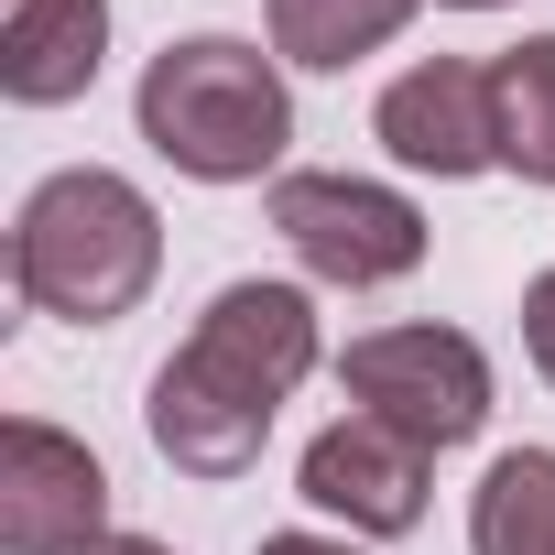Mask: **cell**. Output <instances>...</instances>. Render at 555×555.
Listing matches in <instances>:
<instances>
[{
    "label": "cell",
    "instance_id": "cell-9",
    "mask_svg": "<svg viewBox=\"0 0 555 555\" xmlns=\"http://www.w3.org/2000/svg\"><path fill=\"white\" fill-rule=\"evenodd\" d=\"M142 425H153V447H164L175 468H196V479H240V468L261 457V436H272V403H240L229 382H207V371L175 349V360L153 371Z\"/></svg>",
    "mask_w": 555,
    "mask_h": 555
},
{
    "label": "cell",
    "instance_id": "cell-14",
    "mask_svg": "<svg viewBox=\"0 0 555 555\" xmlns=\"http://www.w3.org/2000/svg\"><path fill=\"white\" fill-rule=\"evenodd\" d=\"M522 349H533V371L555 382V272H533V284H522Z\"/></svg>",
    "mask_w": 555,
    "mask_h": 555
},
{
    "label": "cell",
    "instance_id": "cell-6",
    "mask_svg": "<svg viewBox=\"0 0 555 555\" xmlns=\"http://www.w3.org/2000/svg\"><path fill=\"white\" fill-rule=\"evenodd\" d=\"M185 360L207 382H229L240 403H284L317 371V306L295 284H218L207 317H196V338H185Z\"/></svg>",
    "mask_w": 555,
    "mask_h": 555
},
{
    "label": "cell",
    "instance_id": "cell-17",
    "mask_svg": "<svg viewBox=\"0 0 555 555\" xmlns=\"http://www.w3.org/2000/svg\"><path fill=\"white\" fill-rule=\"evenodd\" d=\"M447 12H501V0H447Z\"/></svg>",
    "mask_w": 555,
    "mask_h": 555
},
{
    "label": "cell",
    "instance_id": "cell-15",
    "mask_svg": "<svg viewBox=\"0 0 555 555\" xmlns=\"http://www.w3.org/2000/svg\"><path fill=\"white\" fill-rule=\"evenodd\" d=\"M261 555H360V544H327V533H261Z\"/></svg>",
    "mask_w": 555,
    "mask_h": 555
},
{
    "label": "cell",
    "instance_id": "cell-12",
    "mask_svg": "<svg viewBox=\"0 0 555 555\" xmlns=\"http://www.w3.org/2000/svg\"><path fill=\"white\" fill-rule=\"evenodd\" d=\"M414 23V0H272V55L284 66H360Z\"/></svg>",
    "mask_w": 555,
    "mask_h": 555
},
{
    "label": "cell",
    "instance_id": "cell-10",
    "mask_svg": "<svg viewBox=\"0 0 555 555\" xmlns=\"http://www.w3.org/2000/svg\"><path fill=\"white\" fill-rule=\"evenodd\" d=\"M99 55H109V0H12V23H0V88L23 109L88 99Z\"/></svg>",
    "mask_w": 555,
    "mask_h": 555
},
{
    "label": "cell",
    "instance_id": "cell-2",
    "mask_svg": "<svg viewBox=\"0 0 555 555\" xmlns=\"http://www.w3.org/2000/svg\"><path fill=\"white\" fill-rule=\"evenodd\" d=\"M142 142L196 175V185H261L295 142V99H284V66L240 34H185L142 66Z\"/></svg>",
    "mask_w": 555,
    "mask_h": 555
},
{
    "label": "cell",
    "instance_id": "cell-16",
    "mask_svg": "<svg viewBox=\"0 0 555 555\" xmlns=\"http://www.w3.org/2000/svg\"><path fill=\"white\" fill-rule=\"evenodd\" d=\"M88 555H175V544H153V533H109V544H88Z\"/></svg>",
    "mask_w": 555,
    "mask_h": 555
},
{
    "label": "cell",
    "instance_id": "cell-13",
    "mask_svg": "<svg viewBox=\"0 0 555 555\" xmlns=\"http://www.w3.org/2000/svg\"><path fill=\"white\" fill-rule=\"evenodd\" d=\"M490 120H501V164L522 185H555V34H533L490 66Z\"/></svg>",
    "mask_w": 555,
    "mask_h": 555
},
{
    "label": "cell",
    "instance_id": "cell-11",
    "mask_svg": "<svg viewBox=\"0 0 555 555\" xmlns=\"http://www.w3.org/2000/svg\"><path fill=\"white\" fill-rule=\"evenodd\" d=\"M468 555H555V447L490 457V479L468 501Z\"/></svg>",
    "mask_w": 555,
    "mask_h": 555
},
{
    "label": "cell",
    "instance_id": "cell-5",
    "mask_svg": "<svg viewBox=\"0 0 555 555\" xmlns=\"http://www.w3.org/2000/svg\"><path fill=\"white\" fill-rule=\"evenodd\" d=\"M88 544H109V468L77 436L12 414L0 425V555H88Z\"/></svg>",
    "mask_w": 555,
    "mask_h": 555
},
{
    "label": "cell",
    "instance_id": "cell-1",
    "mask_svg": "<svg viewBox=\"0 0 555 555\" xmlns=\"http://www.w3.org/2000/svg\"><path fill=\"white\" fill-rule=\"evenodd\" d=\"M164 272V218L131 175L109 164H77V175H44L12 218V284L23 306L66 317V327H109L153 295Z\"/></svg>",
    "mask_w": 555,
    "mask_h": 555
},
{
    "label": "cell",
    "instance_id": "cell-3",
    "mask_svg": "<svg viewBox=\"0 0 555 555\" xmlns=\"http://www.w3.org/2000/svg\"><path fill=\"white\" fill-rule=\"evenodd\" d=\"M338 392H349L371 425L414 436L425 457H447V447H468V436L490 425V360H479V338H457V327H382V338H349Z\"/></svg>",
    "mask_w": 555,
    "mask_h": 555
},
{
    "label": "cell",
    "instance_id": "cell-8",
    "mask_svg": "<svg viewBox=\"0 0 555 555\" xmlns=\"http://www.w3.org/2000/svg\"><path fill=\"white\" fill-rule=\"evenodd\" d=\"M306 501L338 512L349 533H414L425 522V447L371 425V414H338L306 447Z\"/></svg>",
    "mask_w": 555,
    "mask_h": 555
},
{
    "label": "cell",
    "instance_id": "cell-4",
    "mask_svg": "<svg viewBox=\"0 0 555 555\" xmlns=\"http://www.w3.org/2000/svg\"><path fill=\"white\" fill-rule=\"evenodd\" d=\"M272 229L317 284H349V295L403 284L425 261V207L371 175H272Z\"/></svg>",
    "mask_w": 555,
    "mask_h": 555
},
{
    "label": "cell",
    "instance_id": "cell-7",
    "mask_svg": "<svg viewBox=\"0 0 555 555\" xmlns=\"http://www.w3.org/2000/svg\"><path fill=\"white\" fill-rule=\"evenodd\" d=\"M371 131H382L392 164H414V175H490V164H501L490 66H468V55H425V66H403V77L382 88V120H371Z\"/></svg>",
    "mask_w": 555,
    "mask_h": 555
}]
</instances>
